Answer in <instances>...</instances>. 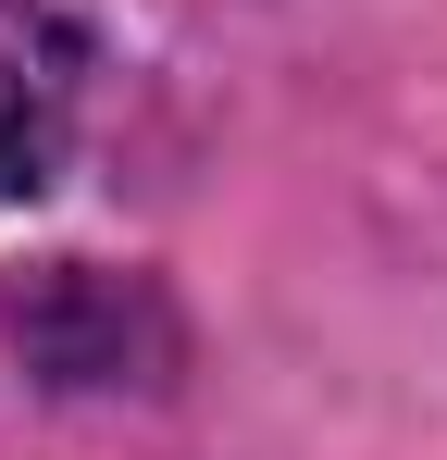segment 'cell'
Returning <instances> with one entry per match:
<instances>
[{
  "instance_id": "1",
  "label": "cell",
  "mask_w": 447,
  "mask_h": 460,
  "mask_svg": "<svg viewBox=\"0 0 447 460\" xmlns=\"http://www.w3.org/2000/svg\"><path fill=\"white\" fill-rule=\"evenodd\" d=\"M87 112V38L63 0H0V199H38Z\"/></svg>"
}]
</instances>
